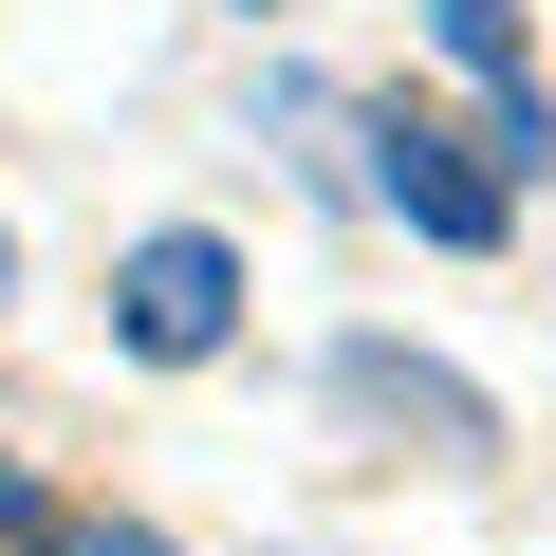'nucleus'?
I'll list each match as a JSON object with an SVG mask.
<instances>
[{"label": "nucleus", "instance_id": "obj_1", "mask_svg": "<svg viewBox=\"0 0 556 556\" xmlns=\"http://www.w3.org/2000/svg\"><path fill=\"white\" fill-rule=\"evenodd\" d=\"M112 334H130L149 371H204V353L241 334V260H223L204 223H167V241H130V260H112Z\"/></svg>", "mask_w": 556, "mask_h": 556}, {"label": "nucleus", "instance_id": "obj_2", "mask_svg": "<svg viewBox=\"0 0 556 556\" xmlns=\"http://www.w3.org/2000/svg\"><path fill=\"white\" fill-rule=\"evenodd\" d=\"M371 204H408V223H427V241H464V260L501 241V167H482L445 112H408V93L371 112Z\"/></svg>", "mask_w": 556, "mask_h": 556}, {"label": "nucleus", "instance_id": "obj_3", "mask_svg": "<svg viewBox=\"0 0 556 556\" xmlns=\"http://www.w3.org/2000/svg\"><path fill=\"white\" fill-rule=\"evenodd\" d=\"M427 38H445V56L482 75V112H501V130H482V167H501V186H519V167H556V93H538L519 0H427Z\"/></svg>", "mask_w": 556, "mask_h": 556}, {"label": "nucleus", "instance_id": "obj_4", "mask_svg": "<svg viewBox=\"0 0 556 556\" xmlns=\"http://www.w3.org/2000/svg\"><path fill=\"white\" fill-rule=\"evenodd\" d=\"M334 408H371V427H427L445 464H482V445H501V427H482V390H445V371H427V353H390V334H353V353H334Z\"/></svg>", "mask_w": 556, "mask_h": 556}, {"label": "nucleus", "instance_id": "obj_5", "mask_svg": "<svg viewBox=\"0 0 556 556\" xmlns=\"http://www.w3.org/2000/svg\"><path fill=\"white\" fill-rule=\"evenodd\" d=\"M56 556H167V538H149V519H93V538H56Z\"/></svg>", "mask_w": 556, "mask_h": 556}, {"label": "nucleus", "instance_id": "obj_6", "mask_svg": "<svg viewBox=\"0 0 556 556\" xmlns=\"http://www.w3.org/2000/svg\"><path fill=\"white\" fill-rule=\"evenodd\" d=\"M0 298H20V241H0Z\"/></svg>", "mask_w": 556, "mask_h": 556}, {"label": "nucleus", "instance_id": "obj_7", "mask_svg": "<svg viewBox=\"0 0 556 556\" xmlns=\"http://www.w3.org/2000/svg\"><path fill=\"white\" fill-rule=\"evenodd\" d=\"M0 519H20V501H0Z\"/></svg>", "mask_w": 556, "mask_h": 556}, {"label": "nucleus", "instance_id": "obj_8", "mask_svg": "<svg viewBox=\"0 0 556 556\" xmlns=\"http://www.w3.org/2000/svg\"><path fill=\"white\" fill-rule=\"evenodd\" d=\"M0 501H20V482H0Z\"/></svg>", "mask_w": 556, "mask_h": 556}]
</instances>
